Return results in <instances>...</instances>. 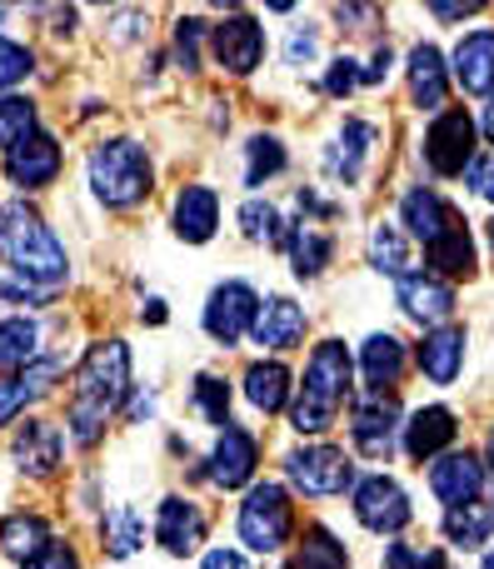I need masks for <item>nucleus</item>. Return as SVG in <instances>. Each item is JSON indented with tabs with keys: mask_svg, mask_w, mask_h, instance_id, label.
Returning a JSON list of instances; mask_svg holds the SVG:
<instances>
[{
	"mask_svg": "<svg viewBox=\"0 0 494 569\" xmlns=\"http://www.w3.org/2000/svg\"><path fill=\"white\" fill-rule=\"evenodd\" d=\"M0 260L16 270L30 290H56L70 280V256L56 240V230L26 206V200H6L0 206Z\"/></svg>",
	"mask_w": 494,
	"mask_h": 569,
	"instance_id": "2",
	"label": "nucleus"
},
{
	"mask_svg": "<svg viewBox=\"0 0 494 569\" xmlns=\"http://www.w3.org/2000/svg\"><path fill=\"white\" fill-rule=\"evenodd\" d=\"M250 340H255L260 350H295V345L305 340V310H300L295 300H285V295H270L255 315Z\"/></svg>",
	"mask_w": 494,
	"mask_h": 569,
	"instance_id": "17",
	"label": "nucleus"
},
{
	"mask_svg": "<svg viewBox=\"0 0 494 569\" xmlns=\"http://www.w3.org/2000/svg\"><path fill=\"white\" fill-rule=\"evenodd\" d=\"M425 160L435 176H465V166H475V120H470V110H440L425 136Z\"/></svg>",
	"mask_w": 494,
	"mask_h": 569,
	"instance_id": "6",
	"label": "nucleus"
},
{
	"mask_svg": "<svg viewBox=\"0 0 494 569\" xmlns=\"http://www.w3.org/2000/svg\"><path fill=\"white\" fill-rule=\"evenodd\" d=\"M350 375H355V365H350L345 345L320 340L305 365V385H300V400H295V410H290V425H295L300 435H325L350 395Z\"/></svg>",
	"mask_w": 494,
	"mask_h": 569,
	"instance_id": "3",
	"label": "nucleus"
},
{
	"mask_svg": "<svg viewBox=\"0 0 494 569\" xmlns=\"http://www.w3.org/2000/svg\"><path fill=\"white\" fill-rule=\"evenodd\" d=\"M195 410L205 415L210 425L230 430V385L220 380V375H200L195 380Z\"/></svg>",
	"mask_w": 494,
	"mask_h": 569,
	"instance_id": "40",
	"label": "nucleus"
},
{
	"mask_svg": "<svg viewBox=\"0 0 494 569\" xmlns=\"http://www.w3.org/2000/svg\"><path fill=\"white\" fill-rule=\"evenodd\" d=\"M215 60L230 76H250V70L265 60V30L250 16H225L215 26Z\"/></svg>",
	"mask_w": 494,
	"mask_h": 569,
	"instance_id": "13",
	"label": "nucleus"
},
{
	"mask_svg": "<svg viewBox=\"0 0 494 569\" xmlns=\"http://www.w3.org/2000/svg\"><path fill=\"white\" fill-rule=\"evenodd\" d=\"M430 490H435L450 510L475 505L480 490H485V460H480V455H470V450L465 455H445V460L430 470Z\"/></svg>",
	"mask_w": 494,
	"mask_h": 569,
	"instance_id": "16",
	"label": "nucleus"
},
{
	"mask_svg": "<svg viewBox=\"0 0 494 569\" xmlns=\"http://www.w3.org/2000/svg\"><path fill=\"white\" fill-rule=\"evenodd\" d=\"M385 76H390V50L380 46V50H375V60H370V70H365V86H380Z\"/></svg>",
	"mask_w": 494,
	"mask_h": 569,
	"instance_id": "49",
	"label": "nucleus"
},
{
	"mask_svg": "<svg viewBox=\"0 0 494 569\" xmlns=\"http://www.w3.org/2000/svg\"><path fill=\"white\" fill-rule=\"evenodd\" d=\"M40 360V325L16 315V320H0V370H26Z\"/></svg>",
	"mask_w": 494,
	"mask_h": 569,
	"instance_id": "30",
	"label": "nucleus"
},
{
	"mask_svg": "<svg viewBox=\"0 0 494 569\" xmlns=\"http://www.w3.org/2000/svg\"><path fill=\"white\" fill-rule=\"evenodd\" d=\"M16 460H20V475L50 480L60 470V430L50 420H26L16 435Z\"/></svg>",
	"mask_w": 494,
	"mask_h": 569,
	"instance_id": "18",
	"label": "nucleus"
},
{
	"mask_svg": "<svg viewBox=\"0 0 494 569\" xmlns=\"http://www.w3.org/2000/svg\"><path fill=\"white\" fill-rule=\"evenodd\" d=\"M400 216H405L410 236H420V240H425V250L435 246V240L445 236V230L460 220V216H455V206H445V200H440L435 190H425V186H420V190H410V196L400 200Z\"/></svg>",
	"mask_w": 494,
	"mask_h": 569,
	"instance_id": "23",
	"label": "nucleus"
},
{
	"mask_svg": "<svg viewBox=\"0 0 494 569\" xmlns=\"http://www.w3.org/2000/svg\"><path fill=\"white\" fill-rule=\"evenodd\" d=\"M30 70H36V56H30V46H20V40H0V90L20 86Z\"/></svg>",
	"mask_w": 494,
	"mask_h": 569,
	"instance_id": "41",
	"label": "nucleus"
},
{
	"mask_svg": "<svg viewBox=\"0 0 494 569\" xmlns=\"http://www.w3.org/2000/svg\"><path fill=\"white\" fill-rule=\"evenodd\" d=\"M290 530H295V510H290V495L280 485H255L240 505V540L250 545L255 555H275L285 550Z\"/></svg>",
	"mask_w": 494,
	"mask_h": 569,
	"instance_id": "5",
	"label": "nucleus"
},
{
	"mask_svg": "<svg viewBox=\"0 0 494 569\" xmlns=\"http://www.w3.org/2000/svg\"><path fill=\"white\" fill-rule=\"evenodd\" d=\"M200 40H205V20L185 16L175 26V60H180V70H200Z\"/></svg>",
	"mask_w": 494,
	"mask_h": 569,
	"instance_id": "42",
	"label": "nucleus"
},
{
	"mask_svg": "<svg viewBox=\"0 0 494 569\" xmlns=\"http://www.w3.org/2000/svg\"><path fill=\"white\" fill-rule=\"evenodd\" d=\"M0 20H6V6H0Z\"/></svg>",
	"mask_w": 494,
	"mask_h": 569,
	"instance_id": "56",
	"label": "nucleus"
},
{
	"mask_svg": "<svg viewBox=\"0 0 494 569\" xmlns=\"http://www.w3.org/2000/svg\"><path fill=\"white\" fill-rule=\"evenodd\" d=\"M370 146H375V126H370V120H345V130L335 136V146H330V156H325V170L335 180H345V186H355L370 160Z\"/></svg>",
	"mask_w": 494,
	"mask_h": 569,
	"instance_id": "21",
	"label": "nucleus"
},
{
	"mask_svg": "<svg viewBox=\"0 0 494 569\" xmlns=\"http://www.w3.org/2000/svg\"><path fill=\"white\" fill-rule=\"evenodd\" d=\"M6 176L16 180V186H26V190L50 186V180L60 176V146L50 136H30L26 146L6 156Z\"/></svg>",
	"mask_w": 494,
	"mask_h": 569,
	"instance_id": "20",
	"label": "nucleus"
},
{
	"mask_svg": "<svg viewBox=\"0 0 494 569\" xmlns=\"http://www.w3.org/2000/svg\"><path fill=\"white\" fill-rule=\"evenodd\" d=\"M430 266L440 270V280H470L475 276V240H470L465 220H455V226L445 230V236L430 246Z\"/></svg>",
	"mask_w": 494,
	"mask_h": 569,
	"instance_id": "28",
	"label": "nucleus"
},
{
	"mask_svg": "<svg viewBox=\"0 0 494 569\" xmlns=\"http://www.w3.org/2000/svg\"><path fill=\"white\" fill-rule=\"evenodd\" d=\"M200 569H250V565H245V555H235V550H210Z\"/></svg>",
	"mask_w": 494,
	"mask_h": 569,
	"instance_id": "48",
	"label": "nucleus"
},
{
	"mask_svg": "<svg viewBox=\"0 0 494 569\" xmlns=\"http://www.w3.org/2000/svg\"><path fill=\"white\" fill-rule=\"evenodd\" d=\"M360 80H365V70H360V60H350V56H335L330 60V76H325V90L335 100H345L350 90L360 86Z\"/></svg>",
	"mask_w": 494,
	"mask_h": 569,
	"instance_id": "44",
	"label": "nucleus"
},
{
	"mask_svg": "<svg viewBox=\"0 0 494 569\" xmlns=\"http://www.w3.org/2000/svg\"><path fill=\"white\" fill-rule=\"evenodd\" d=\"M30 136H40L36 130V100L26 96H0V150H20Z\"/></svg>",
	"mask_w": 494,
	"mask_h": 569,
	"instance_id": "35",
	"label": "nucleus"
},
{
	"mask_svg": "<svg viewBox=\"0 0 494 569\" xmlns=\"http://www.w3.org/2000/svg\"><path fill=\"white\" fill-rule=\"evenodd\" d=\"M475 0H465V6H430V16H440V20H465V16H475Z\"/></svg>",
	"mask_w": 494,
	"mask_h": 569,
	"instance_id": "50",
	"label": "nucleus"
},
{
	"mask_svg": "<svg viewBox=\"0 0 494 569\" xmlns=\"http://www.w3.org/2000/svg\"><path fill=\"white\" fill-rule=\"evenodd\" d=\"M395 300H400V310L420 325H445L450 315H455V290L440 276H425V270H410V276L395 284Z\"/></svg>",
	"mask_w": 494,
	"mask_h": 569,
	"instance_id": "14",
	"label": "nucleus"
},
{
	"mask_svg": "<svg viewBox=\"0 0 494 569\" xmlns=\"http://www.w3.org/2000/svg\"><path fill=\"white\" fill-rule=\"evenodd\" d=\"M130 395V350L125 340H100L85 350V360H80L75 370V390H70V440L80 445V450H90V445H100V435H105V420L120 410V400Z\"/></svg>",
	"mask_w": 494,
	"mask_h": 569,
	"instance_id": "1",
	"label": "nucleus"
},
{
	"mask_svg": "<svg viewBox=\"0 0 494 569\" xmlns=\"http://www.w3.org/2000/svg\"><path fill=\"white\" fill-rule=\"evenodd\" d=\"M140 320H145V325H165V300H145Z\"/></svg>",
	"mask_w": 494,
	"mask_h": 569,
	"instance_id": "51",
	"label": "nucleus"
},
{
	"mask_svg": "<svg viewBox=\"0 0 494 569\" xmlns=\"http://www.w3.org/2000/svg\"><path fill=\"white\" fill-rule=\"evenodd\" d=\"M470 186H475V196L494 200V156H480L475 166H470Z\"/></svg>",
	"mask_w": 494,
	"mask_h": 569,
	"instance_id": "47",
	"label": "nucleus"
},
{
	"mask_svg": "<svg viewBox=\"0 0 494 569\" xmlns=\"http://www.w3.org/2000/svg\"><path fill=\"white\" fill-rule=\"evenodd\" d=\"M455 415L445 410V405H430V410H415L405 425V450L415 455V460H435L440 450H445L450 440H455Z\"/></svg>",
	"mask_w": 494,
	"mask_h": 569,
	"instance_id": "25",
	"label": "nucleus"
},
{
	"mask_svg": "<svg viewBox=\"0 0 494 569\" xmlns=\"http://www.w3.org/2000/svg\"><path fill=\"white\" fill-rule=\"evenodd\" d=\"M410 495L400 490L390 475H370L355 485V520L375 535H400L410 525Z\"/></svg>",
	"mask_w": 494,
	"mask_h": 569,
	"instance_id": "9",
	"label": "nucleus"
},
{
	"mask_svg": "<svg viewBox=\"0 0 494 569\" xmlns=\"http://www.w3.org/2000/svg\"><path fill=\"white\" fill-rule=\"evenodd\" d=\"M490 246H494V220H490Z\"/></svg>",
	"mask_w": 494,
	"mask_h": 569,
	"instance_id": "54",
	"label": "nucleus"
},
{
	"mask_svg": "<svg viewBox=\"0 0 494 569\" xmlns=\"http://www.w3.org/2000/svg\"><path fill=\"white\" fill-rule=\"evenodd\" d=\"M360 370H365V380L375 385V390H385V385H395L400 375H405V345H400L395 335H370V340H365V360H360Z\"/></svg>",
	"mask_w": 494,
	"mask_h": 569,
	"instance_id": "31",
	"label": "nucleus"
},
{
	"mask_svg": "<svg viewBox=\"0 0 494 569\" xmlns=\"http://www.w3.org/2000/svg\"><path fill=\"white\" fill-rule=\"evenodd\" d=\"M395 430H400V400L385 395V390H375L370 400H360L355 415H350L355 450L370 455V460H390V450H395Z\"/></svg>",
	"mask_w": 494,
	"mask_h": 569,
	"instance_id": "10",
	"label": "nucleus"
},
{
	"mask_svg": "<svg viewBox=\"0 0 494 569\" xmlns=\"http://www.w3.org/2000/svg\"><path fill=\"white\" fill-rule=\"evenodd\" d=\"M90 190L110 210H130L150 196V156L135 140H100L90 150Z\"/></svg>",
	"mask_w": 494,
	"mask_h": 569,
	"instance_id": "4",
	"label": "nucleus"
},
{
	"mask_svg": "<svg viewBox=\"0 0 494 569\" xmlns=\"http://www.w3.org/2000/svg\"><path fill=\"white\" fill-rule=\"evenodd\" d=\"M370 266H375L380 276L405 280L410 276V240L400 236L395 226H375V236H370Z\"/></svg>",
	"mask_w": 494,
	"mask_h": 569,
	"instance_id": "36",
	"label": "nucleus"
},
{
	"mask_svg": "<svg viewBox=\"0 0 494 569\" xmlns=\"http://www.w3.org/2000/svg\"><path fill=\"white\" fill-rule=\"evenodd\" d=\"M220 226V196L210 186H185L175 196V236L185 246H205Z\"/></svg>",
	"mask_w": 494,
	"mask_h": 569,
	"instance_id": "19",
	"label": "nucleus"
},
{
	"mask_svg": "<svg viewBox=\"0 0 494 569\" xmlns=\"http://www.w3.org/2000/svg\"><path fill=\"white\" fill-rule=\"evenodd\" d=\"M60 375H65V365L60 360H36V365H26V370L6 375V380H0V430L16 425L36 400H46L50 385H56Z\"/></svg>",
	"mask_w": 494,
	"mask_h": 569,
	"instance_id": "12",
	"label": "nucleus"
},
{
	"mask_svg": "<svg viewBox=\"0 0 494 569\" xmlns=\"http://www.w3.org/2000/svg\"><path fill=\"white\" fill-rule=\"evenodd\" d=\"M330 256H335V240H330V236H320V230H310V226L290 230V260H295V276L300 280H315L320 270L330 266Z\"/></svg>",
	"mask_w": 494,
	"mask_h": 569,
	"instance_id": "34",
	"label": "nucleus"
},
{
	"mask_svg": "<svg viewBox=\"0 0 494 569\" xmlns=\"http://www.w3.org/2000/svg\"><path fill=\"white\" fill-rule=\"evenodd\" d=\"M285 470L305 495H345V485L355 480L350 455L335 450V445H305V450H295L285 460Z\"/></svg>",
	"mask_w": 494,
	"mask_h": 569,
	"instance_id": "8",
	"label": "nucleus"
},
{
	"mask_svg": "<svg viewBox=\"0 0 494 569\" xmlns=\"http://www.w3.org/2000/svg\"><path fill=\"white\" fill-rule=\"evenodd\" d=\"M245 400L255 405V410H265V415L285 410V400H290V370L280 360L250 365V370H245Z\"/></svg>",
	"mask_w": 494,
	"mask_h": 569,
	"instance_id": "29",
	"label": "nucleus"
},
{
	"mask_svg": "<svg viewBox=\"0 0 494 569\" xmlns=\"http://www.w3.org/2000/svg\"><path fill=\"white\" fill-rule=\"evenodd\" d=\"M410 90H415V106L420 110H440L450 96V80H445V56L435 46H415L410 50Z\"/></svg>",
	"mask_w": 494,
	"mask_h": 569,
	"instance_id": "26",
	"label": "nucleus"
},
{
	"mask_svg": "<svg viewBox=\"0 0 494 569\" xmlns=\"http://www.w3.org/2000/svg\"><path fill=\"white\" fill-rule=\"evenodd\" d=\"M255 465H260L255 435L240 430V425L220 430L215 450H210V480H215L220 490H240V485H250V480H255Z\"/></svg>",
	"mask_w": 494,
	"mask_h": 569,
	"instance_id": "11",
	"label": "nucleus"
},
{
	"mask_svg": "<svg viewBox=\"0 0 494 569\" xmlns=\"http://www.w3.org/2000/svg\"><path fill=\"white\" fill-rule=\"evenodd\" d=\"M255 315H260V295L245 280H225L205 300V335L220 345H235L240 335L255 330Z\"/></svg>",
	"mask_w": 494,
	"mask_h": 569,
	"instance_id": "7",
	"label": "nucleus"
},
{
	"mask_svg": "<svg viewBox=\"0 0 494 569\" xmlns=\"http://www.w3.org/2000/svg\"><path fill=\"white\" fill-rule=\"evenodd\" d=\"M315 50H320L315 30L295 26V30H290V46H285V66H305V60H315Z\"/></svg>",
	"mask_w": 494,
	"mask_h": 569,
	"instance_id": "45",
	"label": "nucleus"
},
{
	"mask_svg": "<svg viewBox=\"0 0 494 569\" xmlns=\"http://www.w3.org/2000/svg\"><path fill=\"white\" fill-rule=\"evenodd\" d=\"M155 540L165 555H195L200 545H205V515H200V505L180 500V495H170V500H160V515H155Z\"/></svg>",
	"mask_w": 494,
	"mask_h": 569,
	"instance_id": "15",
	"label": "nucleus"
},
{
	"mask_svg": "<svg viewBox=\"0 0 494 569\" xmlns=\"http://www.w3.org/2000/svg\"><path fill=\"white\" fill-rule=\"evenodd\" d=\"M445 535L450 545H460V550H480V545H490L494 535V510L490 505H460V510L445 515Z\"/></svg>",
	"mask_w": 494,
	"mask_h": 569,
	"instance_id": "33",
	"label": "nucleus"
},
{
	"mask_svg": "<svg viewBox=\"0 0 494 569\" xmlns=\"http://www.w3.org/2000/svg\"><path fill=\"white\" fill-rule=\"evenodd\" d=\"M26 569H80V560H75V550L70 545H50L40 560H30Z\"/></svg>",
	"mask_w": 494,
	"mask_h": 569,
	"instance_id": "46",
	"label": "nucleus"
},
{
	"mask_svg": "<svg viewBox=\"0 0 494 569\" xmlns=\"http://www.w3.org/2000/svg\"><path fill=\"white\" fill-rule=\"evenodd\" d=\"M490 460H494V435H490Z\"/></svg>",
	"mask_w": 494,
	"mask_h": 569,
	"instance_id": "53",
	"label": "nucleus"
},
{
	"mask_svg": "<svg viewBox=\"0 0 494 569\" xmlns=\"http://www.w3.org/2000/svg\"><path fill=\"white\" fill-rule=\"evenodd\" d=\"M460 365H465V330H460V325L430 330L425 345H420V370H425L435 385H455Z\"/></svg>",
	"mask_w": 494,
	"mask_h": 569,
	"instance_id": "24",
	"label": "nucleus"
},
{
	"mask_svg": "<svg viewBox=\"0 0 494 569\" xmlns=\"http://www.w3.org/2000/svg\"><path fill=\"white\" fill-rule=\"evenodd\" d=\"M100 545H105L110 560H130V555L145 545V525H140V515L130 510V505L110 510L105 520H100Z\"/></svg>",
	"mask_w": 494,
	"mask_h": 569,
	"instance_id": "32",
	"label": "nucleus"
},
{
	"mask_svg": "<svg viewBox=\"0 0 494 569\" xmlns=\"http://www.w3.org/2000/svg\"><path fill=\"white\" fill-rule=\"evenodd\" d=\"M50 545L56 540H50V525L40 520V515H6V520H0V550H6L16 565L40 560Z\"/></svg>",
	"mask_w": 494,
	"mask_h": 569,
	"instance_id": "27",
	"label": "nucleus"
},
{
	"mask_svg": "<svg viewBox=\"0 0 494 569\" xmlns=\"http://www.w3.org/2000/svg\"><path fill=\"white\" fill-rule=\"evenodd\" d=\"M245 156H250V166H245V186H265L270 176H280V170H285V146H280L275 136H250Z\"/></svg>",
	"mask_w": 494,
	"mask_h": 569,
	"instance_id": "38",
	"label": "nucleus"
},
{
	"mask_svg": "<svg viewBox=\"0 0 494 569\" xmlns=\"http://www.w3.org/2000/svg\"><path fill=\"white\" fill-rule=\"evenodd\" d=\"M240 230H245V240H260V246H285V230H280V216L275 206H265V200H245L240 206Z\"/></svg>",
	"mask_w": 494,
	"mask_h": 569,
	"instance_id": "39",
	"label": "nucleus"
},
{
	"mask_svg": "<svg viewBox=\"0 0 494 569\" xmlns=\"http://www.w3.org/2000/svg\"><path fill=\"white\" fill-rule=\"evenodd\" d=\"M485 136L494 140V100H490V106H485Z\"/></svg>",
	"mask_w": 494,
	"mask_h": 569,
	"instance_id": "52",
	"label": "nucleus"
},
{
	"mask_svg": "<svg viewBox=\"0 0 494 569\" xmlns=\"http://www.w3.org/2000/svg\"><path fill=\"white\" fill-rule=\"evenodd\" d=\"M455 80L470 96H490L494 90V30H475L455 46Z\"/></svg>",
	"mask_w": 494,
	"mask_h": 569,
	"instance_id": "22",
	"label": "nucleus"
},
{
	"mask_svg": "<svg viewBox=\"0 0 494 569\" xmlns=\"http://www.w3.org/2000/svg\"><path fill=\"white\" fill-rule=\"evenodd\" d=\"M385 569H445V555L415 550V545H385Z\"/></svg>",
	"mask_w": 494,
	"mask_h": 569,
	"instance_id": "43",
	"label": "nucleus"
},
{
	"mask_svg": "<svg viewBox=\"0 0 494 569\" xmlns=\"http://www.w3.org/2000/svg\"><path fill=\"white\" fill-rule=\"evenodd\" d=\"M295 569H350V555H345V545L335 540L330 530H305V545H300V560Z\"/></svg>",
	"mask_w": 494,
	"mask_h": 569,
	"instance_id": "37",
	"label": "nucleus"
},
{
	"mask_svg": "<svg viewBox=\"0 0 494 569\" xmlns=\"http://www.w3.org/2000/svg\"><path fill=\"white\" fill-rule=\"evenodd\" d=\"M485 569H494V555H490V560H485Z\"/></svg>",
	"mask_w": 494,
	"mask_h": 569,
	"instance_id": "55",
	"label": "nucleus"
}]
</instances>
